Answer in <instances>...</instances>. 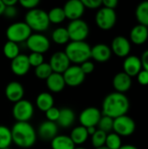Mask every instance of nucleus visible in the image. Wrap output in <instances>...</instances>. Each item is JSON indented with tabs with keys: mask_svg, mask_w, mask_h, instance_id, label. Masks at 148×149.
<instances>
[{
	"mask_svg": "<svg viewBox=\"0 0 148 149\" xmlns=\"http://www.w3.org/2000/svg\"><path fill=\"white\" fill-rule=\"evenodd\" d=\"M130 108L128 98L120 93H112L106 95L102 103V115L108 116L112 119L126 115Z\"/></svg>",
	"mask_w": 148,
	"mask_h": 149,
	"instance_id": "obj_1",
	"label": "nucleus"
},
{
	"mask_svg": "<svg viewBox=\"0 0 148 149\" xmlns=\"http://www.w3.org/2000/svg\"><path fill=\"white\" fill-rule=\"evenodd\" d=\"M10 132L12 142L18 148H30L37 141L36 131L29 122H16Z\"/></svg>",
	"mask_w": 148,
	"mask_h": 149,
	"instance_id": "obj_2",
	"label": "nucleus"
},
{
	"mask_svg": "<svg viewBox=\"0 0 148 149\" xmlns=\"http://www.w3.org/2000/svg\"><path fill=\"white\" fill-rule=\"evenodd\" d=\"M91 49L92 47L85 41H72L67 44L65 53L70 62L79 65L91 58Z\"/></svg>",
	"mask_w": 148,
	"mask_h": 149,
	"instance_id": "obj_3",
	"label": "nucleus"
},
{
	"mask_svg": "<svg viewBox=\"0 0 148 149\" xmlns=\"http://www.w3.org/2000/svg\"><path fill=\"white\" fill-rule=\"evenodd\" d=\"M24 23L31 31L38 32L46 31L50 25L48 13L38 8L27 11L24 17Z\"/></svg>",
	"mask_w": 148,
	"mask_h": 149,
	"instance_id": "obj_4",
	"label": "nucleus"
},
{
	"mask_svg": "<svg viewBox=\"0 0 148 149\" xmlns=\"http://www.w3.org/2000/svg\"><path fill=\"white\" fill-rule=\"evenodd\" d=\"M31 35V30L24 22L13 23L9 25L6 30V37L8 41H11L16 44L24 41L26 42Z\"/></svg>",
	"mask_w": 148,
	"mask_h": 149,
	"instance_id": "obj_5",
	"label": "nucleus"
},
{
	"mask_svg": "<svg viewBox=\"0 0 148 149\" xmlns=\"http://www.w3.org/2000/svg\"><path fill=\"white\" fill-rule=\"evenodd\" d=\"M70 40L74 42L85 41L89 35V26L82 19L71 21L66 28Z\"/></svg>",
	"mask_w": 148,
	"mask_h": 149,
	"instance_id": "obj_6",
	"label": "nucleus"
},
{
	"mask_svg": "<svg viewBox=\"0 0 148 149\" xmlns=\"http://www.w3.org/2000/svg\"><path fill=\"white\" fill-rule=\"evenodd\" d=\"M116 21L117 15L115 10L106 7L99 8L95 16V22L97 26L103 31H109L113 28Z\"/></svg>",
	"mask_w": 148,
	"mask_h": 149,
	"instance_id": "obj_7",
	"label": "nucleus"
},
{
	"mask_svg": "<svg viewBox=\"0 0 148 149\" xmlns=\"http://www.w3.org/2000/svg\"><path fill=\"white\" fill-rule=\"evenodd\" d=\"M33 105L26 100L16 102L12 108V115L17 122H28L33 116Z\"/></svg>",
	"mask_w": 148,
	"mask_h": 149,
	"instance_id": "obj_8",
	"label": "nucleus"
},
{
	"mask_svg": "<svg viewBox=\"0 0 148 149\" xmlns=\"http://www.w3.org/2000/svg\"><path fill=\"white\" fill-rule=\"evenodd\" d=\"M135 121L128 115H123L113 120V131L120 137H126L132 135L135 132Z\"/></svg>",
	"mask_w": 148,
	"mask_h": 149,
	"instance_id": "obj_9",
	"label": "nucleus"
},
{
	"mask_svg": "<svg viewBox=\"0 0 148 149\" xmlns=\"http://www.w3.org/2000/svg\"><path fill=\"white\" fill-rule=\"evenodd\" d=\"M27 47L31 52L44 54L50 49V40L47 37L41 33H31L29 38L26 40Z\"/></svg>",
	"mask_w": 148,
	"mask_h": 149,
	"instance_id": "obj_10",
	"label": "nucleus"
},
{
	"mask_svg": "<svg viewBox=\"0 0 148 149\" xmlns=\"http://www.w3.org/2000/svg\"><path fill=\"white\" fill-rule=\"evenodd\" d=\"M65 86L76 87L80 86L85 79V73L80 69V66L78 65H70L68 69L62 74Z\"/></svg>",
	"mask_w": 148,
	"mask_h": 149,
	"instance_id": "obj_11",
	"label": "nucleus"
},
{
	"mask_svg": "<svg viewBox=\"0 0 148 149\" xmlns=\"http://www.w3.org/2000/svg\"><path fill=\"white\" fill-rule=\"evenodd\" d=\"M102 116L101 111L96 107H91L84 109L79 114L80 125L85 128L90 127H96Z\"/></svg>",
	"mask_w": 148,
	"mask_h": 149,
	"instance_id": "obj_12",
	"label": "nucleus"
},
{
	"mask_svg": "<svg viewBox=\"0 0 148 149\" xmlns=\"http://www.w3.org/2000/svg\"><path fill=\"white\" fill-rule=\"evenodd\" d=\"M71 62L65 52H57L50 58L49 65L53 72L63 74L71 65Z\"/></svg>",
	"mask_w": 148,
	"mask_h": 149,
	"instance_id": "obj_13",
	"label": "nucleus"
},
{
	"mask_svg": "<svg viewBox=\"0 0 148 149\" xmlns=\"http://www.w3.org/2000/svg\"><path fill=\"white\" fill-rule=\"evenodd\" d=\"M85 9L82 0H70L66 2L63 7L65 17L71 21L80 19L84 14Z\"/></svg>",
	"mask_w": 148,
	"mask_h": 149,
	"instance_id": "obj_14",
	"label": "nucleus"
},
{
	"mask_svg": "<svg viewBox=\"0 0 148 149\" xmlns=\"http://www.w3.org/2000/svg\"><path fill=\"white\" fill-rule=\"evenodd\" d=\"M110 48L112 52L119 58H126L131 52V43L126 38L117 36L113 39Z\"/></svg>",
	"mask_w": 148,
	"mask_h": 149,
	"instance_id": "obj_15",
	"label": "nucleus"
},
{
	"mask_svg": "<svg viewBox=\"0 0 148 149\" xmlns=\"http://www.w3.org/2000/svg\"><path fill=\"white\" fill-rule=\"evenodd\" d=\"M31 68L28 56L25 54H19L10 62V70L17 76L25 75Z\"/></svg>",
	"mask_w": 148,
	"mask_h": 149,
	"instance_id": "obj_16",
	"label": "nucleus"
},
{
	"mask_svg": "<svg viewBox=\"0 0 148 149\" xmlns=\"http://www.w3.org/2000/svg\"><path fill=\"white\" fill-rule=\"evenodd\" d=\"M4 93L8 100L16 103L23 100L24 95V89L21 83L17 81H11L6 86Z\"/></svg>",
	"mask_w": 148,
	"mask_h": 149,
	"instance_id": "obj_17",
	"label": "nucleus"
},
{
	"mask_svg": "<svg viewBox=\"0 0 148 149\" xmlns=\"http://www.w3.org/2000/svg\"><path fill=\"white\" fill-rule=\"evenodd\" d=\"M123 70L124 72L131 78L137 76L142 70L140 58H138L135 55H130L125 58L123 63Z\"/></svg>",
	"mask_w": 148,
	"mask_h": 149,
	"instance_id": "obj_18",
	"label": "nucleus"
},
{
	"mask_svg": "<svg viewBox=\"0 0 148 149\" xmlns=\"http://www.w3.org/2000/svg\"><path fill=\"white\" fill-rule=\"evenodd\" d=\"M58 130L57 123L46 120L39 125L38 134L42 140L45 141H51L58 135Z\"/></svg>",
	"mask_w": 148,
	"mask_h": 149,
	"instance_id": "obj_19",
	"label": "nucleus"
},
{
	"mask_svg": "<svg viewBox=\"0 0 148 149\" xmlns=\"http://www.w3.org/2000/svg\"><path fill=\"white\" fill-rule=\"evenodd\" d=\"M132 83V78L126 74L124 72L117 73L113 79V86L116 92L124 94L125 93L130 90Z\"/></svg>",
	"mask_w": 148,
	"mask_h": 149,
	"instance_id": "obj_20",
	"label": "nucleus"
},
{
	"mask_svg": "<svg viewBox=\"0 0 148 149\" xmlns=\"http://www.w3.org/2000/svg\"><path fill=\"white\" fill-rule=\"evenodd\" d=\"M112 56L111 48L105 44H98L91 49V58L95 61L104 63L110 59Z\"/></svg>",
	"mask_w": 148,
	"mask_h": 149,
	"instance_id": "obj_21",
	"label": "nucleus"
},
{
	"mask_svg": "<svg viewBox=\"0 0 148 149\" xmlns=\"http://www.w3.org/2000/svg\"><path fill=\"white\" fill-rule=\"evenodd\" d=\"M148 39V27L137 24L133 26L130 31V40L132 43L137 45H141L145 44Z\"/></svg>",
	"mask_w": 148,
	"mask_h": 149,
	"instance_id": "obj_22",
	"label": "nucleus"
},
{
	"mask_svg": "<svg viewBox=\"0 0 148 149\" xmlns=\"http://www.w3.org/2000/svg\"><path fill=\"white\" fill-rule=\"evenodd\" d=\"M47 88L52 93H60L64 90L65 83L62 74L52 72L45 80Z\"/></svg>",
	"mask_w": 148,
	"mask_h": 149,
	"instance_id": "obj_23",
	"label": "nucleus"
},
{
	"mask_svg": "<svg viewBox=\"0 0 148 149\" xmlns=\"http://www.w3.org/2000/svg\"><path fill=\"white\" fill-rule=\"evenodd\" d=\"M75 118V113L72 109L68 107L62 108L59 111V116L57 120V125L64 128H68L74 123Z\"/></svg>",
	"mask_w": 148,
	"mask_h": 149,
	"instance_id": "obj_24",
	"label": "nucleus"
},
{
	"mask_svg": "<svg viewBox=\"0 0 148 149\" xmlns=\"http://www.w3.org/2000/svg\"><path fill=\"white\" fill-rule=\"evenodd\" d=\"M54 105V99L52 95L50 93H41L38 95L36 99V106L37 107L42 111V112H46L50 108H51Z\"/></svg>",
	"mask_w": 148,
	"mask_h": 149,
	"instance_id": "obj_25",
	"label": "nucleus"
},
{
	"mask_svg": "<svg viewBox=\"0 0 148 149\" xmlns=\"http://www.w3.org/2000/svg\"><path fill=\"white\" fill-rule=\"evenodd\" d=\"M52 149H74L75 145L67 135H57L51 141Z\"/></svg>",
	"mask_w": 148,
	"mask_h": 149,
	"instance_id": "obj_26",
	"label": "nucleus"
},
{
	"mask_svg": "<svg viewBox=\"0 0 148 149\" xmlns=\"http://www.w3.org/2000/svg\"><path fill=\"white\" fill-rule=\"evenodd\" d=\"M88 137L89 135H88L86 128L82 126L74 127L72 130V133L70 135V138L74 143V145H82L87 141Z\"/></svg>",
	"mask_w": 148,
	"mask_h": 149,
	"instance_id": "obj_27",
	"label": "nucleus"
},
{
	"mask_svg": "<svg viewBox=\"0 0 148 149\" xmlns=\"http://www.w3.org/2000/svg\"><path fill=\"white\" fill-rule=\"evenodd\" d=\"M135 17L140 24L148 27V1H144L137 6Z\"/></svg>",
	"mask_w": 148,
	"mask_h": 149,
	"instance_id": "obj_28",
	"label": "nucleus"
},
{
	"mask_svg": "<svg viewBox=\"0 0 148 149\" xmlns=\"http://www.w3.org/2000/svg\"><path fill=\"white\" fill-rule=\"evenodd\" d=\"M51 39L57 45H65L70 41L69 34L66 28L58 27L51 33Z\"/></svg>",
	"mask_w": 148,
	"mask_h": 149,
	"instance_id": "obj_29",
	"label": "nucleus"
},
{
	"mask_svg": "<svg viewBox=\"0 0 148 149\" xmlns=\"http://www.w3.org/2000/svg\"><path fill=\"white\" fill-rule=\"evenodd\" d=\"M3 52L4 56L10 60L14 59L20 54L18 45L14 42H11V41H7L4 44Z\"/></svg>",
	"mask_w": 148,
	"mask_h": 149,
	"instance_id": "obj_30",
	"label": "nucleus"
},
{
	"mask_svg": "<svg viewBox=\"0 0 148 149\" xmlns=\"http://www.w3.org/2000/svg\"><path fill=\"white\" fill-rule=\"evenodd\" d=\"M12 142L10 129L3 125H0V149L7 148Z\"/></svg>",
	"mask_w": 148,
	"mask_h": 149,
	"instance_id": "obj_31",
	"label": "nucleus"
},
{
	"mask_svg": "<svg viewBox=\"0 0 148 149\" xmlns=\"http://www.w3.org/2000/svg\"><path fill=\"white\" fill-rule=\"evenodd\" d=\"M47 13L49 21L52 24H60L66 18L62 7H54Z\"/></svg>",
	"mask_w": 148,
	"mask_h": 149,
	"instance_id": "obj_32",
	"label": "nucleus"
},
{
	"mask_svg": "<svg viewBox=\"0 0 148 149\" xmlns=\"http://www.w3.org/2000/svg\"><path fill=\"white\" fill-rule=\"evenodd\" d=\"M105 146L109 149H120V148L122 146L120 136L115 133L107 134Z\"/></svg>",
	"mask_w": 148,
	"mask_h": 149,
	"instance_id": "obj_33",
	"label": "nucleus"
},
{
	"mask_svg": "<svg viewBox=\"0 0 148 149\" xmlns=\"http://www.w3.org/2000/svg\"><path fill=\"white\" fill-rule=\"evenodd\" d=\"M52 70L49 65V63H43L38 67L35 68V75L39 79H44L46 80L47 78L52 73Z\"/></svg>",
	"mask_w": 148,
	"mask_h": 149,
	"instance_id": "obj_34",
	"label": "nucleus"
},
{
	"mask_svg": "<svg viewBox=\"0 0 148 149\" xmlns=\"http://www.w3.org/2000/svg\"><path fill=\"white\" fill-rule=\"evenodd\" d=\"M97 126L99 130L103 131L106 134H110L112 133L113 127V119L108 116L102 115Z\"/></svg>",
	"mask_w": 148,
	"mask_h": 149,
	"instance_id": "obj_35",
	"label": "nucleus"
},
{
	"mask_svg": "<svg viewBox=\"0 0 148 149\" xmlns=\"http://www.w3.org/2000/svg\"><path fill=\"white\" fill-rule=\"evenodd\" d=\"M106 135H107V134H106L105 132L100 131L99 129H97V131L92 135V144L95 148V149L105 146Z\"/></svg>",
	"mask_w": 148,
	"mask_h": 149,
	"instance_id": "obj_36",
	"label": "nucleus"
},
{
	"mask_svg": "<svg viewBox=\"0 0 148 149\" xmlns=\"http://www.w3.org/2000/svg\"><path fill=\"white\" fill-rule=\"evenodd\" d=\"M28 60H29L30 65L36 68L44 63V56L43 54H40V53L31 52V54L28 55Z\"/></svg>",
	"mask_w": 148,
	"mask_h": 149,
	"instance_id": "obj_37",
	"label": "nucleus"
},
{
	"mask_svg": "<svg viewBox=\"0 0 148 149\" xmlns=\"http://www.w3.org/2000/svg\"><path fill=\"white\" fill-rule=\"evenodd\" d=\"M59 111H60V109L56 108L54 107H52L51 108L47 110L45 112V116H46L47 120L56 123L58 119V116H59Z\"/></svg>",
	"mask_w": 148,
	"mask_h": 149,
	"instance_id": "obj_38",
	"label": "nucleus"
},
{
	"mask_svg": "<svg viewBox=\"0 0 148 149\" xmlns=\"http://www.w3.org/2000/svg\"><path fill=\"white\" fill-rule=\"evenodd\" d=\"M85 8L87 9H99L102 6V0H82Z\"/></svg>",
	"mask_w": 148,
	"mask_h": 149,
	"instance_id": "obj_39",
	"label": "nucleus"
},
{
	"mask_svg": "<svg viewBox=\"0 0 148 149\" xmlns=\"http://www.w3.org/2000/svg\"><path fill=\"white\" fill-rule=\"evenodd\" d=\"M39 0H20L19 3L24 8L29 10L36 9L39 4Z\"/></svg>",
	"mask_w": 148,
	"mask_h": 149,
	"instance_id": "obj_40",
	"label": "nucleus"
},
{
	"mask_svg": "<svg viewBox=\"0 0 148 149\" xmlns=\"http://www.w3.org/2000/svg\"><path fill=\"white\" fill-rule=\"evenodd\" d=\"M79 66H80V69L82 70V72L85 73V75L92 73L95 68L94 64L92 62H91L90 60H87V61L82 63L81 65H79Z\"/></svg>",
	"mask_w": 148,
	"mask_h": 149,
	"instance_id": "obj_41",
	"label": "nucleus"
},
{
	"mask_svg": "<svg viewBox=\"0 0 148 149\" xmlns=\"http://www.w3.org/2000/svg\"><path fill=\"white\" fill-rule=\"evenodd\" d=\"M137 79L141 86H148V72L142 69L137 75Z\"/></svg>",
	"mask_w": 148,
	"mask_h": 149,
	"instance_id": "obj_42",
	"label": "nucleus"
},
{
	"mask_svg": "<svg viewBox=\"0 0 148 149\" xmlns=\"http://www.w3.org/2000/svg\"><path fill=\"white\" fill-rule=\"evenodd\" d=\"M17 9L15 6H8L5 7L3 15H4L8 18H13L17 16Z\"/></svg>",
	"mask_w": 148,
	"mask_h": 149,
	"instance_id": "obj_43",
	"label": "nucleus"
},
{
	"mask_svg": "<svg viewBox=\"0 0 148 149\" xmlns=\"http://www.w3.org/2000/svg\"><path fill=\"white\" fill-rule=\"evenodd\" d=\"M118 0H102V5L103 7L111 9V10H115V8L118 6Z\"/></svg>",
	"mask_w": 148,
	"mask_h": 149,
	"instance_id": "obj_44",
	"label": "nucleus"
},
{
	"mask_svg": "<svg viewBox=\"0 0 148 149\" xmlns=\"http://www.w3.org/2000/svg\"><path fill=\"white\" fill-rule=\"evenodd\" d=\"M141 65H142V69L148 72V50H146L140 58Z\"/></svg>",
	"mask_w": 148,
	"mask_h": 149,
	"instance_id": "obj_45",
	"label": "nucleus"
},
{
	"mask_svg": "<svg viewBox=\"0 0 148 149\" xmlns=\"http://www.w3.org/2000/svg\"><path fill=\"white\" fill-rule=\"evenodd\" d=\"M4 6L5 7H8V6H15L17 3V0H2Z\"/></svg>",
	"mask_w": 148,
	"mask_h": 149,
	"instance_id": "obj_46",
	"label": "nucleus"
},
{
	"mask_svg": "<svg viewBox=\"0 0 148 149\" xmlns=\"http://www.w3.org/2000/svg\"><path fill=\"white\" fill-rule=\"evenodd\" d=\"M86 130H87L88 135L89 136H92L97 131V128H96V127H87Z\"/></svg>",
	"mask_w": 148,
	"mask_h": 149,
	"instance_id": "obj_47",
	"label": "nucleus"
},
{
	"mask_svg": "<svg viewBox=\"0 0 148 149\" xmlns=\"http://www.w3.org/2000/svg\"><path fill=\"white\" fill-rule=\"evenodd\" d=\"M120 149H139L137 147L133 146V145H130V144H127V145H122Z\"/></svg>",
	"mask_w": 148,
	"mask_h": 149,
	"instance_id": "obj_48",
	"label": "nucleus"
},
{
	"mask_svg": "<svg viewBox=\"0 0 148 149\" xmlns=\"http://www.w3.org/2000/svg\"><path fill=\"white\" fill-rule=\"evenodd\" d=\"M4 9H5V6L3 3L2 0H0V16L3 14V11H4Z\"/></svg>",
	"mask_w": 148,
	"mask_h": 149,
	"instance_id": "obj_49",
	"label": "nucleus"
},
{
	"mask_svg": "<svg viewBox=\"0 0 148 149\" xmlns=\"http://www.w3.org/2000/svg\"><path fill=\"white\" fill-rule=\"evenodd\" d=\"M96 149H109L108 148H106V146H103V147H101V148H96Z\"/></svg>",
	"mask_w": 148,
	"mask_h": 149,
	"instance_id": "obj_50",
	"label": "nucleus"
},
{
	"mask_svg": "<svg viewBox=\"0 0 148 149\" xmlns=\"http://www.w3.org/2000/svg\"><path fill=\"white\" fill-rule=\"evenodd\" d=\"M74 149H86V148H75Z\"/></svg>",
	"mask_w": 148,
	"mask_h": 149,
	"instance_id": "obj_51",
	"label": "nucleus"
},
{
	"mask_svg": "<svg viewBox=\"0 0 148 149\" xmlns=\"http://www.w3.org/2000/svg\"><path fill=\"white\" fill-rule=\"evenodd\" d=\"M3 149H10V148H3Z\"/></svg>",
	"mask_w": 148,
	"mask_h": 149,
	"instance_id": "obj_52",
	"label": "nucleus"
}]
</instances>
